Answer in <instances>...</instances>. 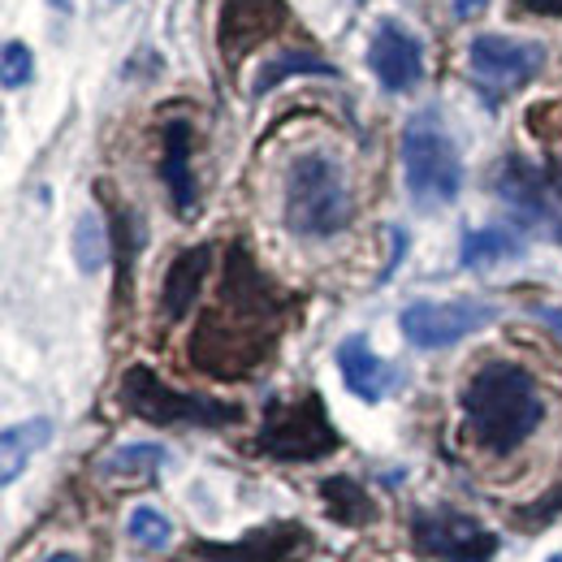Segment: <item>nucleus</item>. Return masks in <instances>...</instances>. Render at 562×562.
<instances>
[{
    "instance_id": "5701e85b",
    "label": "nucleus",
    "mask_w": 562,
    "mask_h": 562,
    "mask_svg": "<svg viewBox=\"0 0 562 562\" xmlns=\"http://www.w3.org/2000/svg\"><path fill=\"white\" fill-rule=\"evenodd\" d=\"M31 74H35V57H31V48H26L22 40H9V44H4V53H0V78H4V87H9V91H18V87H26V82H31Z\"/></svg>"
},
{
    "instance_id": "f3484780",
    "label": "nucleus",
    "mask_w": 562,
    "mask_h": 562,
    "mask_svg": "<svg viewBox=\"0 0 562 562\" xmlns=\"http://www.w3.org/2000/svg\"><path fill=\"white\" fill-rule=\"evenodd\" d=\"M321 497H325V515L342 528H363L376 519V502L368 497V490L355 476H329L321 481Z\"/></svg>"
},
{
    "instance_id": "0eeeda50",
    "label": "nucleus",
    "mask_w": 562,
    "mask_h": 562,
    "mask_svg": "<svg viewBox=\"0 0 562 562\" xmlns=\"http://www.w3.org/2000/svg\"><path fill=\"white\" fill-rule=\"evenodd\" d=\"M497 321V307L485 299H450V303H407L398 316V329L412 347L420 351H446L472 334H481L485 325Z\"/></svg>"
},
{
    "instance_id": "ddd939ff",
    "label": "nucleus",
    "mask_w": 562,
    "mask_h": 562,
    "mask_svg": "<svg viewBox=\"0 0 562 562\" xmlns=\"http://www.w3.org/2000/svg\"><path fill=\"white\" fill-rule=\"evenodd\" d=\"M338 372H342L347 390H351L359 403H381L390 390L403 385V372L390 368L381 355L372 351L363 334H351V338L338 342Z\"/></svg>"
},
{
    "instance_id": "1a4fd4ad",
    "label": "nucleus",
    "mask_w": 562,
    "mask_h": 562,
    "mask_svg": "<svg viewBox=\"0 0 562 562\" xmlns=\"http://www.w3.org/2000/svg\"><path fill=\"white\" fill-rule=\"evenodd\" d=\"M550 53L546 44L537 40H506V35H476L472 48H468V70L472 78L490 91L493 100L497 95H510L519 87H528L537 74L546 70Z\"/></svg>"
},
{
    "instance_id": "9d476101",
    "label": "nucleus",
    "mask_w": 562,
    "mask_h": 562,
    "mask_svg": "<svg viewBox=\"0 0 562 562\" xmlns=\"http://www.w3.org/2000/svg\"><path fill=\"white\" fill-rule=\"evenodd\" d=\"M316 550V537L303 524H269L238 541H200L195 554L204 562H299Z\"/></svg>"
},
{
    "instance_id": "c756f323",
    "label": "nucleus",
    "mask_w": 562,
    "mask_h": 562,
    "mask_svg": "<svg viewBox=\"0 0 562 562\" xmlns=\"http://www.w3.org/2000/svg\"><path fill=\"white\" fill-rule=\"evenodd\" d=\"M44 562H78V559H74V554H48Z\"/></svg>"
},
{
    "instance_id": "a878e982",
    "label": "nucleus",
    "mask_w": 562,
    "mask_h": 562,
    "mask_svg": "<svg viewBox=\"0 0 562 562\" xmlns=\"http://www.w3.org/2000/svg\"><path fill=\"white\" fill-rule=\"evenodd\" d=\"M532 316H537V321H546V325L562 338V307H532Z\"/></svg>"
},
{
    "instance_id": "f03ea898",
    "label": "nucleus",
    "mask_w": 562,
    "mask_h": 562,
    "mask_svg": "<svg viewBox=\"0 0 562 562\" xmlns=\"http://www.w3.org/2000/svg\"><path fill=\"white\" fill-rule=\"evenodd\" d=\"M285 229L299 238H334L351 221V191L342 165L325 151H299L285 169Z\"/></svg>"
},
{
    "instance_id": "bb28decb",
    "label": "nucleus",
    "mask_w": 562,
    "mask_h": 562,
    "mask_svg": "<svg viewBox=\"0 0 562 562\" xmlns=\"http://www.w3.org/2000/svg\"><path fill=\"white\" fill-rule=\"evenodd\" d=\"M485 4H490V0H454V18H459V22H468V18H472V13H481Z\"/></svg>"
},
{
    "instance_id": "2eb2a0df",
    "label": "nucleus",
    "mask_w": 562,
    "mask_h": 562,
    "mask_svg": "<svg viewBox=\"0 0 562 562\" xmlns=\"http://www.w3.org/2000/svg\"><path fill=\"white\" fill-rule=\"evenodd\" d=\"M212 269V247H191L182 251L169 273H165V290H160V303H165V321H182L191 307H195V294L209 278Z\"/></svg>"
},
{
    "instance_id": "c85d7f7f",
    "label": "nucleus",
    "mask_w": 562,
    "mask_h": 562,
    "mask_svg": "<svg viewBox=\"0 0 562 562\" xmlns=\"http://www.w3.org/2000/svg\"><path fill=\"white\" fill-rule=\"evenodd\" d=\"M95 9H113V4H126V0H91Z\"/></svg>"
},
{
    "instance_id": "7ed1b4c3",
    "label": "nucleus",
    "mask_w": 562,
    "mask_h": 562,
    "mask_svg": "<svg viewBox=\"0 0 562 562\" xmlns=\"http://www.w3.org/2000/svg\"><path fill=\"white\" fill-rule=\"evenodd\" d=\"M403 173L416 209H446L463 191V160L437 109H420L403 126Z\"/></svg>"
},
{
    "instance_id": "20e7f679",
    "label": "nucleus",
    "mask_w": 562,
    "mask_h": 562,
    "mask_svg": "<svg viewBox=\"0 0 562 562\" xmlns=\"http://www.w3.org/2000/svg\"><path fill=\"white\" fill-rule=\"evenodd\" d=\"M117 398H122V407L131 416H139L147 424H160V428H169V424H182V428H225V424L243 420V407L238 403L173 390L147 363L126 368V376L117 385Z\"/></svg>"
},
{
    "instance_id": "412c9836",
    "label": "nucleus",
    "mask_w": 562,
    "mask_h": 562,
    "mask_svg": "<svg viewBox=\"0 0 562 562\" xmlns=\"http://www.w3.org/2000/svg\"><path fill=\"white\" fill-rule=\"evenodd\" d=\"M169 463V450L165 446H156V441H135V446H117L104 463H100V472L104 476H147V472H156V468H165Z\"/></svg>"
},
{
    "instance_id": "4be33fe9",
    "label": "nucleus",
    "mask_w": 562,
    "mask_h": 562,
    "mask_svg": "<svg viewBox=\"0 0 562 562\" xmlns=\"http://www.w3.org/2000/svg\"><path fill=\"white\" fill-rule=\"evenodd\" d=\"M126 532L147 546V550H165L169 541H173V524H169V515H160L156 506H135L131 510V519H126Z\"/></svg>"
},
{
    "instance_id": "a211bd4d",
    "label": "nucleus",
    "mask_w": 562,
    "mask_h": 562,
    "mask_svg": "<svg viewBox=\"0 0 562 562\" xmlns=\"http://www.w3.org/2000/svg\"><path fill=\"white\" fill-rule=\"evenodd\" d=\"M53 437V420H26V424H9L4 437H0V454H4V468H0V481L13 485L26 468V459Z\"/></svg>"
},
{
    "instance_id": "f8f14e48",
    "label": "nucleus",
    "mask_w": 562,
    "mask_h": 562,
    "mask_svg": "<svg viewBox=\"0 0 562 562\" xmlns=\"http://www.w3.org/2000/svg\"><path fill=\"white\" fill-rule=\"evenodd\" d=\"M285 26V4L281 0H225L221 13V57L225 66H238L256 44L273 40Z\"/></svg>"
},
{
    "instance_id": "6ab92c4d",
    "label": "nucleus",
    "mask_w": 562,
    "mask_h": 562,
    "mask_svg": "<svg viewBox=\"0 0 562 562\" xmlns=\"http://www.w3.org/2000/svg\"><path fill=\"white\" fill-rule=\"evenodd\" d=\"M74 265H78V273H87V278L109 265V229H104L100 212L87 209L74 221Z\"/></svg>"
},
{
    "instance_id": "dca6fc26",
    "label": "nucleus",
    "mask_w": 562,
    "mask_h": 562,
    "mask_svg": "<svg viewBox=\"0 0 562 562\" xmlns=\"http://www.w3.org/2000/svg\"><path fill=\"white\" fill-rule=\"evenodd\" d=\"M528 251L524 234L510 229V225H481V229H468L463 243H459V265L463 269H490L502 260H519Z\"/></svg>"
},
{
    "instance_id": "39448f33",
    "label": "nucleus",
    "mask_w": 562,
    "mask_h": 562,
    "mask_svg": "<svg viewBox=\"0 0 562 562\" xmlns=\"http://www.w3.org/2000/svg\"><path fill=\"white\" fill-rule=\"evenodd\" d=\"M338 428L325 416L321 394H294V398H273L265 407V424L256 432V450H265L269 459L281 463H312L334 454Z\"/></svg>"
},
{
    "instance_id": "aec40b11",
    "label": "nucleus",
    "mask_w": 562,
    "mask_h": 562,
    "mask_svg": "<svg viewBox=\"0 0 562 562\" xmlns=\"http://www.w3.org/2000/svg\"><path fill=\"white\" fill-rule=\"evenodd\" d=\"M290 74H334L329 61H321V57H312V53H299V48H278L260 74H256V82H251V95H265V91H273L281 78H290Z\"/></svg>"
},
{
    "instance_id": "9b49d317",
    "label": "nucleus",
    "mask_w": 562,
    "mask_h": 562,
    "mask_svg": "<svg viewBox=\"0 0 562 562\" xmlns=\"http://www.w3.org/2000/svg\"><path fill=\"white\" fill-rule=\"evenodd\" d=\"M368 66L376 74V82L385 87V91H412L416 82L424 78V48L420 40L407 31V26H398V22H376V31H372V48H368Z\"/></svg>"
},
{
    "instance_id": "f257e3e1",
    "label": "nucleus",
    "mask_w": 562,
    "mask_h": 562,
    "mask_svg": "<svg viewBox=\"0 0 562 562\" xmlns=\"http://www.w3.org/2000/svg\"><path fill=\"white\" fill-rule=\"evenodd\" d=\"M463 420L481 450L490 454L519 450L546 420V403L532 372L506 359L472 372V381L463 385Z\"/></svg>"
},
{
    "instance_id": "cd10ccee",
    "label": "nucleus",
    "mask_w": 562,
    "mask_h": 562,
    "mask_svg": "<svg viewBox=\"0 0 562 562\" xmlns=\"http://www.w3.org/2000/svg\"><path fill=\"white\" fill-rule=\"evenodd\" d=\"M53 13H74V0H44Z\"/></svg>"
},
{
    "instance_id": "b1692460",
    "label": "nucleus",
    "mask_w": 562,
    "mask_h": 562,
    "mask_svg": "<svg viewBox=\"0 0 562 562\" xmlns=\"http://www.w3.org/2000/svg\"><path fill=\"white\" fill-rule=\"evenodd\" d=\"M559 515H562V481L546 493V497L524 502V506L515 510V524H519V528H546V524H554Z\"/></svg>"
},
{
    "instance_id": "7c9ffc66",
    "label": "nucleus",
    "mask_w": 562,
    "mask_h": 562,
    "mask_svg": "<svg viewBox=\"0 0 562 562\" xmlns=\"http://www.w3.org/2000/svg\"><path fill=\"white\" fill-rule=\"evenodd\" d=\"M550 562H562V550H559V554H554V559H550Z\"/></svg>"
},
{
    "instance_id": "4468645a",
    "label": "nucleus",
    "mask_w": 562,
    "mask_h": 562,
    "mask_svg": "<svg viewBox=\"0 0 562 562\" xmlns=\"http://www.w3.org/2000/svg\"><path fill=\"white\" fill-rule=\"evenodd\" d=\"M160 182L169 187V200L178 216H195V178H191V122L173 117L160 135Z\"/></svg>"
},
{
    "instance_id": "393cba45",
    "label": "nucleus",
    "mask_w": 562,
    "mask_h": 562,
    "mask_svg": "<svg viewBox=\"0 0 562 562\" xmlns=\"http://www.w3.org/2000/svg\"><path fill=\"white\" fill-rule=\"evenodd\" d=\"M515 13H524V18H562V0H519Z\"/></svg>"
},
{
    "instance_id": "6e6552de",
    "label": "nucleus",
    "mask_w": 562,
    "mask_h": 562,
    "mask_svg": "<svg viewBox=\"0 0 562 562\" xmlns=\"http://www.w3.org/2000/svg\"><path fill=\"white\" fill-rule=\"evenodd\" d=\"M412 541L420 554L437 562H490L497 554V532H490L481 519L437 506L412 515Z\"/></svg>"
},
{
    "instance_id": "423d86ee",
    "label": "nucleus",
    "mask_w": 562,
    "mask_h": 562,
    "mask_svg": "<svg viewBox=\"0 0 562 562\" xmlns=\"http://www.w3.org/2000/svg\"><path fill=\"white\" fill-rule=\"evenodd\" d=\"M490 187L493 195L515 212L519 225H532V229H541V234L562 243V191L554 182V173H550V165L541 169V165H532V160L510 151V156H502L493 165Z\"/></svg>"
}]
</instances>
